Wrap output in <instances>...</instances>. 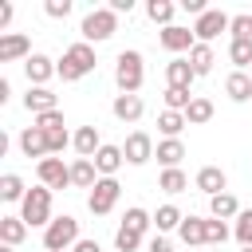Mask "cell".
Listing matches in <instances>:
<instances>
[{
    "mask_svg": "<svg viewBox=\"0 0 252 252\" xmlns=\"http://www.w3.org/2000/svg\"><path fill=\"white\" fill-rule=\"evenodd\" d=\"M154 138L146 134V130H130L126 134V142H122V158L130 161V165H146L150 158H154Z\"/></svg>",
    "mask_w": 252,
    "mask_h": 252,
    "instance_id": "cell-8",
    "label": "cell"
},
{
    "mask_svg": "<svg viewBox=\"0 0 252 252\" xmlns=\"http://www.w3.org/2000/svg\"><path fill=\"white\" fill-rule=\"evenodd\" d=\"M91 161H94V169H98L102 177H114V173L122 169V161H126V158H122V146H102Z\"/></svg>",
    "mask_w": 252,
    "mask_h": 252,
    "instance_id": "cell-20",
    "label": "cell"
},
{
    "mask_svg": "<svg viewBox=\"0 0 252 252\" xmlns=\"http://www.w3.org/2000/svg\"><path fill=\"white\" fill-rule=\"evenodd\" d=\"M228 35H232V39H252V16H248V12L232 16V24H228Z\"/></svg>",
    "mask_w": 252,
    "mask_h": 252,
    "instance_id": "cell-39",
    "label": "cell"
},
{
    "mask_svg": "<svg viewBox=\"0 0 252 252\" xmlns=\"http://www.w3.org/2000/svg\"><path fill=\"white\" fill-rule=\"evenodd\" d=\"M8 20H12V4H0V28H4Z\"/></svg>",
    "mask_w": 252,
    "mask_h": 252,
    "instance_id": "cell-48",
    "label": "cell"
},
{
    "mask_svg": "<svg viewBox=\"0 0 252 252\" xmlns=\"http://www.w3.org/2000/svg\"><path fill=\"white\" fill-rule=\"evenodd\" d=\"M213 63H217V55H213V47H209V43H197V47L189 51V67H193L197 75H209V71H213Z\"/></svg>",
    "mask_w": 252,
    "mask_h": 252,
    "instance_id": "cell-27",
    "label": "cell"
},
{
    "mask_svg": "<svg viewBox=\"0 0 252 252\" xmlns=\"http://www.w3.org/2000/svg\"><path fill=\"white\" fill-rule=\"evenodd\" d=\"M94 47L91 43H71L67 51H63V59H59V79L63 83H79L83 75H91L94 71Z\"/></svg>",
    "mask_w": 252,
    "mask_h": 252,
    "instance_id": "cell-1",
    "label": "cell"
},
{
    "mask_svg": "<svg viewBox=\"0 0 252 252\" xmlns=\"http://www.w3.org/2000/svg\"><path fill=\"white\" fill-rule=\"evenodd\" d=\"M24 236H28V224H24V217H0V240H4L8 248L24 244Z\"/></svg>",
    "mask_w": 252,
    "mask_h": 252,
    "instance_id": "cell-23",
    "label": "cell"
},
{
    "mask_svg": "<svg viewBox=\"0 0 252 252\" xmlns=\"http://www.w3.org/2000/svg\"><path fill=\"white\" fill-rule=\"evenodd\" d=\"M71 146H75V154H79V158H94V154L102 150V138H98V130H94V126H79V130H75V138H71Z\"/></svg>",
    "mask_w": 252,
    "mask_h": 252,
    "instance_id": "cell-19",
    "label": "cell"
},
{
    "mask_svg": "<svg viewBox=\"0 0 252 252\" xmlns=\"http://www.w3.org/2000/svg\"><path fill=\"white\" fill-rule=\"evenodd\" d=\"M106 8H110L114 16H122V12H130V8H134V0H110Z\"/></svg>",
    "mask_w": 252,
    "mask_h": 252,
    "instance_id": "cell-46",
    "label": "cell"
},
{
    "mask_svg": "<svg viewBox=\"0 0 252 252\" xmlns=\"http://www.w3.org/2000/svg\"><path fill=\"white\" fill-rule=\"evenodd\" d=\"M161 98H165V110H181V114H185V110H189V102H193L197 94H189L185 87H165V94H161Z\"/></svg>",
    "mask_w": 252,
    "mask_h": 252,
    "instance_id": "cell-33",
    "label": "cell"
},
{
    "mask_svg": "<svg viewBox=\"0 0 252 252\" xmlns=\"http://www.w3.org/2000/svg\"><path fill=\"white\" fill-rule=\"evenodd\" d=\"M83 236H79V220L75 217H55L47 228H43V248L47 252H67V248H75Z\"/></svg>",
    "mask_w": 252,
    "mask_h": 252,
    "instance_id": "cell-4",
    "label": "cell"
},
{
    "mask_svg": "<svg viewBox=\"0 0 252 252\" xmlns=\"http://www.w3.org/2000/svg\"><path fill=\"white\" fill-rule=\"evenodd\" d=\"M240 252H252V244H248V248H240Z\"/></svg>",
    "mask_w": 252,
    "mask_h": 252,
    "instance_id": "cell-50",
    "label": "cell"
},
{
    "mask_svg": "<svg viewBox=\"0 0 252 252\" xmlns=\"http://www.w3.org/2000/svg\"><path fill=\"white\" fill-rule=\"evenodd\" d=\"M110 110H114V118H118V122H138V118H142V110H146V102H142V94H114Z\"/></svg>",
    "mask_w": 252,
    "mask_h": 252,
    "instance_id": "cell-16",
    "label": "cell"
},
{
    "mask_svg": "<svg viewBox=\"0 0 252 252\" xmlns=\"http://www.w3.org/2000/svg\"><path fill=\"white\" fill-rule=\"evenodd\" d=\"M20 217H24V224L28 228H47L55 217H51V189L47 185H35V189H28V197L20 201Z\"/></svg>",
    "mask_w": 252,
    "mask_h": 252,
    "instance_id": "cell-2",
    "label": "cell"
},
{
    "mask_svg": "<svg viewBox=\"0 0 252 252\" xmlns=\"http://www.w3.org/2000/svg\"><path fill=\"white\" fill-rule=\"evenodd\" d=\"M43 12H47L51 20H67V16H71V0H47Z\"/></svg>",
    "mask_w": 252,
    "mask_h": 252,
    "instance_id": "cell-41",
    "label": "cell"
},
{
    "mask_svg": "<svg viewBox=\"0 0 252 252\" xmlns=\"http://www.w3.org/2000/svg\"><path fill=\"white\" fill-rule=\"evenodd\" d=\"M71 185L75 189H94L98 185V169H94L91 158H75L71 161Z\"/></svg>",
    "mask_w": 252,
    "mask_h": 252,
    "instance_id": "cell-21",
    "label": "cell"
},
{
    "mask_svg": "<svg viewBox=\"0 0 252 252\" xmlns=\"http://www.w3.org/2000/svg\"><path fill=\"white\" fill-rule=\"evenodd\" d=\"M181 8L185 12H193V16H205L209 8H205V0H181Z\"/></svg>",
    "mask_w": 252,
    "mask_h": 252,
    "instance_id": "cell-43",
    "label": "cell"
},
{
    "mask_svg": "<svg viewBox=\"0 0 252 252\" xmlns=\"http://www.w3.org/2000/svg\"><path fill=\"white\" fill-rule=\"evenodd\" d=\"M142 79H146L142 51H118V59H114V83H118V91L122 94H138Z\"/></svg>",
    "mask_w": 252,
    "mask_h": 252,
    "instance_id": "cell-3",
    "label": "cell"
},
{
    "mask_svg": "<svg viewBox=\"0 0 252 252\" xmlns=\"http://www.w3.org/2000/svg\"><path fill=\"white\" fill-rule=\"evenodd\" d=\"M224 94H228L232 102H248V98H252V75H248V71H232V75L224 79Z\"/></svg>",
    "mask_w": 252,
    "mask_h": 252,
    "instance_id": "cell-22",
    "label": "cell"
},
{
    "mask_svg": "<svg viewBox=\"0 0 252 252\" xmlns=\"http://www.w3.org/2000/svg\"><path fill=\"white\" fill-rule=\"evenodd\" d=\"M150 252H173V244H169V240H165V236L158 232V236L150 240Z\"/></svg>",
    "mask_w": 252,
    "mask_h": 252,
    "instance_id": "cell-44",
    "label": "cell"
},
{
    "mask_svg": "<svg viewBox=\"0 0 252 252\" xmlns=\"http://www.w3.org/2000/svg\"><path fill=\"white\" fill-rule=\"evenodd\" d=\"M213 110H217V106H213V102H209L205 94H197V98L189 102V110H185V118H189V126H205V122L213 118Z\"/></svg>",
    "mask_w": 252,
    "mask_h": 252,
    "instance_id": "cell-28",
    "label": "cell"
},
{
    "mask_svg": "<svg viewBox=\"0 0 252 252\" xmlns=\"http://www.w3.org/2000/svg\"><path fill=\"white\" fill-rule=\"evenodd\" d=\"M177 232H181V240H185L189 248H197V244H205V217H185Z\"/></svg>",
    "mask_w": 252,
    "mask_h": 252,
    "instance_id": "cell-26",
    "label": "cell"
},
{
    "mask_svg": "<svg viewBox=\"0 0 252 252\" xmlns=\"http://www.w3.org/2000/svg\"><path fill=\"white\" fill-rule=\"evenodd\" d=\"M24 106L32 110V118H39V114H51V110H59V98H55L47 87H28V94H24Z\"/></svg>",
    "mask_w": 252,
    "mask_h": 252,
    "instance_id": "cell-14",
    "label": "cell"
},
{
    "mask_svg": "<svg viewBox=\"0 0 252 252\" xmlns=\"http://www.w3.org/2000/svg\"><path fill=\"white\" fill-rule=\"evenodd\" d=\"M118 197H122V185H118V177H98V185L87 193V209H91L94 217H106V213L118 205Z\"/></svg>",
    "mask_w": 252,
    "mask_h": 252,
    "instance_id": "cell-6",
    "label": "cell"
},
{
    "mask_svg": "<svg viewBox=\"0 0 252 252\" xmlns=\"http://www.w3.org/2000/svg\"><path fill=\"white\" fill-rule=\"evenodd\" d=\"M232 236L240 240V248L252 244V209H240V217H236V224H232Z\"/></svg>",
    "mask_w": 252,
    "mask_h": 252,
    "instance_id": "cell-37",
    "label": "cell"
},
{
    "mask_svg": "<svg viewBox=\"0 0 252 252\" xmlns=\"http://www.w3.org/2000/svg\"><path fill=\"white\" fill-rule=\"evenodd\" d=\"M228 24H232V16H228V12H220V8H209L205 16H197V24H193V35H197V43H209V39H217L220 32H228Z\"/></svg>",
    "mask_w": 252,
    "mask_h": 252,
    "instance_id": "cell-7",
    "label": "cell"
},
{
    "mask_svg": "<svg viewBox=\"0 0 252 252\" xmlns=\"http://www.w3.org/2000/svg\"><path fill=\"white\" fill-rule=\"evenodd\" d=\"M248 75H252V67H248Z\"/></svg>",
    "mask_w": 252,
    "mask_h": 252,
    "instance_id": "cell-51",
    "label": "cell"
},
{
    "mask_svg": "<svg viewBox=\"0 0 252 252\" xmlns=\"http://www.w3.org/2000/svg\"><path fill=\"white\" fill-rule=\"evenodd\" d=\"M181 209L177 205H161L158 213H154V224H158V232H169V228H181Z\"/></svg>",
    "mask_w": 252,
    "mask_h": 252,
    "instance_id": "cell-31",
    "label": "cell"
},
{
    "mask_svg": "<svg viewBox=\"0 0 252 252\" xmlns=\"http://www.w3.org/2000/svg\"><path fill=\"white\" fill-rule=\"evenodd\" d=\"M146 16H150L154 24H161V28H169V24H173V4H169V0H150V4H146Z\"/></svg>",
    "mask_w": 252,
    "mask_h": 252,
    "instance_id": "cell-34",
    "label": "cell"
},
{
    "mask_svg": "<svg viewBox=\"0 0 252 252\" xmlns=\"http://www.w3.org/2000/svg\"><path fill=\"white\" fill-rule=\"evenodd\" d=\"M0 197H4V201H24V197H28L24 177H20V173H4V177H0Z\"/></svg>",
    "mask_w": 252,
    "mask_h": 252,
    "instance_id": "cell-30",
    "label": "cell"
},
{
    "mask_svg": "<svg viewBox=\"0 0 252 252\" xmlns=\"http://www.w3.org/2000/svg\"><path fill=\"white\" fill-rule=\"evenodd\" d=\"M71 138H75V134H67V130H55V134H47V146H51V158H55V154H63V150L71 146Z\"/></svg>",
    "mask_w": 252,
    "mask_h": 252,
    "instance_id": "cell-42",
    "label": "cell"
},
{
    "mask_svg": "<svg viewBox=\"0 0 252 252\" xmlns=\"http://www.w3.org/2000/svg\"><path fill=\"white\" fill-rule=\"evenodd\" d=\"M209 213H213L217 220H228V217H240V201H236L232 193H217V197H209Z\"/></svg>",
    "mask_w": 252,
    "mask_h": 252,
    "instance_id": "cell-24",
    "label": "cell"
},
{
    "mask_svg": "<svg viewBox=\"0 0 252 252\" xmlns=\"http://www.w3.org/2000/svg\"><path fill=\"white\" fill-rule=\"evenodd\" d=\"M154 158H158L165 169H181V158H185V142H181V138H161V142H158V150H154Z\"/></svg>",
    "mask_w": 252,
    "mask_h": 252,
    "instance_id": "cell-18",
    "label": "cell"
},
{
    "mask_svg": "<svg viewBox=\"0 0 252 252\" xmlns=\"http://www.w3.org/2000/svg\"><path fill=\"white\" fill-rule=\"evenodd\" d=\"M8 98H12V83H8V79H0V102H8Z\"/></svg>",
    "mask_w": 252,
    "mask_h": 252,
    "instance_id": "cell-47",
    "label": "cell"
},
{
    "mask_svg": "<svg viewBox=\"0 0 252 252\" xmlns=\"http://www.w3.org/2000/svg\"><path fill=\"white\" fill-rule=\"evenodd\" d=\"M79 32H83V43H102V39H110L118 32V16L110 8H91L83 16V28Z\"/></svg>",
    "mask_w": 252,
    "mask_h": 252,
    "instance_id": "cell-5",
    "label": "cell"
},
{
    "mask_svg": "<svg viewBox=\"0 0 252 252\" xmlns=\"http://www.w3.org/2000/svg\"><path fill=\"white\" fill-rule=\"evenodd\" d=\"M185 126H189V118H185L181 110H161V114H158V130H161L165 138H181Z\"/></svg>",
    "mask_w": 252,
    "mask_h": 252,
    "instance_id": "cell-25",
    "label": "cell"
},
{
    "mask_svg": "<svg viewBox=\"0 0 252 252\" xmlns=\"http://www.w3.org/2000/svg\"><path fill=\"white\" fill-rule=\"evenodd\" d=\"M228 59L236 63V71H248L252 67V39H232L228 43Z\"/></svg>",
    "mask_w": 252,
    "mask_h": 252,
    "instance_id": "cell-32",
    "label": "cell"
},
{
    "mask_svg": "<svg viewBox=\"0 0 252 252\" xmlns=\"http://www.w3.org/2000/svg\"><path fill=\"white\" fill-rule=\"evenodd\" d=\"M20 150H24V158H51V146H47V134L39 130V126H28L24 134H20Z\"/></svg>",
    "mask_w": 252,
    "mask_h": 252,
    "instance_id": "cell-15",
    "label": "cell"
},
{
    "mask_svg": "<svg viewBox=\"0 0 252 252\" xmlns=\"http://www.w3.org/2000/svg\"><path fill=\"white\" fill-rule=\"evenodd\" d=\"M122 224H126V228H134V232H146V228L154 224V217H150L146 209H138V205H130V209H126V217H122Z\"/></svg>",
    "mask_w": 252,
    "mask_h": 252,
    "instance_id": "cell-35",
    "label": "cell"
},
{
    "mask_svg": "<svg viewBox=\"0 0 252 252\" xmlns=\"http://www.w3.org/2000/svg\"><path fill=\"white\" fill-rule=\"evenodd\" d=\"M71 252H102V248H98V240H91V236H83V240H79V244H75Z\"/></svg>",
    "mask_w": 252,
    "mask_h": 252,
    "instance_id": "cell-45",
    "label": "cell"
},
{
    "mask_svg": "<svg viewBox=\"0 0 252 252\" xmlns=\"http://www.w3.org/2000/svg\"><path fill=\"white\" fill-rule=\"evenodd\" d=\"M24 75H28V83H32V87H47V79H51V75H59V63L35 51L32 59H24Z\"/></svg>",
    "mask_w": 252,
    "mask_h": 252,
    "instance_id": "cell-11",
    "label": "cell"
},
{
    "mask_svg": "<svg viewBox=\"0 0 252 252\" xmlns=\"http://www.w3.org/2000/svg\"><path fill=\"white\" fill-rule=\"evenodd\" d=\"M193 185H197L201 193H209V197L228 193V189H224V185H228V177H224V169H220V165H201V169H197V177H193Z\"/></svg>",
    "mask_w": 252,
    "mask_h": 252,
    "instance_id": "cell-13",
    "label": "cell"
},
{
    "mask_svg": "<svg viewBox=\"0 0 252 252\" xmlns=\"http://www.w3.org/2000/svg\"><path fill=\"white\" fill-rule=\"evenodd\" d=\"M224 240H228V224L217 220V217H209L205 220V244H224Z\"/></svg>",
    "mask_w": 252,
    "mask_h": 252,
    "instance_id": "cell-38",
    "label": "cell"
},
{
    "mask_svg": "<svg viewBox=\"0 0 252 252\" xmlns=\"http://www.w3.org/2000/svg\"><path fill=\"white\" fill-rule=\"evenodd\" d=\"M16 59H32V43H28V35L8 32V35H0V63H16Z\"/></svg>",
    "mask_w": 252,
    "mask_h": 252,
    "instance_id": "cell-12",
    "label": "cell"
},
{
    "mask_svg": "<svg viewBox=\"0 0 252 252\" xmlns=\"http://www.w3.org/2000/svg\"><path fill=\"white\" fill-rule=\"evenodd\" d=\"M138 244H142V232H134V228L118 224V232H114V252H134Z\"/></svg>",
    "mask_w": 252,
    "mask_h": 252,
    "instance_id": "cell-36",
    "label": "cell"
},
{
    "mask_svg": "<svg viewBox=\"0 0 252 252\" xmlns=\"http://www.w3.org/2000/svg\"><path fill=\"white\" fill-rule=\"evenodd\" d=\"M35 177H39V185H47V189H67V185H71V165H63V158H43V161L35 165Z\"/></svg>",
    "mask_w": 252,
    "mask_h": 252,
    "instance_id": "cell-9",
    "label": "cell"
},
{
    "mask_svg": "<svg viewBox=\"0 0 252 252\" xmlns=\"http://www.w3.org/2000/svg\"><path fill=\"white\" fill-rule=\"evenodd\" d=\"M158 189H165V193H185V189H189V177H185V169H161V177H158Z\"/></svg>",
    "mask_w": 252,
    "mask_h": 252,
    "instance_id": "cell-29",
    "label": "cell"
},
{
    "mask_svg": "<svg viewBox=\"0 0 252 252\" xmlns=\"http://www.w3.org/2000/svg\"><path fill=\"white\" fill-rule=\"evenodd\" d=\"M193 79H197V71L189 67V59H181V55H177V59H169V63H165V87H185V91H189V87H193Z\"/></svg>",
    "mask_w": 252,
    "mask_h": 252,
    "instance_id": "cell-17",
    "label": "cell"
},
{
    "mask_svg": "<svg viewBox=\"0 0 252 252\" xmlns=\"http://www.w3.org/2000/svg\"><path fill=\"white\" fill-rule=\"evenodd\" d=\"M35 126H39L43 134H55V130H63V110H51V114H39V118H35Z\"/></svg>",
    "mask_w": 252,
    "mask_h": 252,
    "instance_id": "cell-40",
    "label": "cell"
},
{
    "mask_svg": "<svg viewBox=\"0 0 252 252\" xmlns=\"http://www.w3.org/2000/svg\"><path fill=\"white\" fill-rule=\"evenodd\" d=\"M158 43L165 47V51H193L197 47V35H193V28H181V24H169V28H161L158 32Z\"/></svg>",
    "mask_w": 252,
    "mask_h": 252,
    "instance_id": "cell-10",
    "label": "cell"
},
{
    "mask_svg": "<svg viewBox=\"0 0 252 252\" xmlns=\"http://www.w3.org/2000/svg\"><path fill=\"white\" fill-rule=\"evenodd\" d=\"M0 252H16V248H8V244H0Z\"/></svg>",
    "mask_w": 252,
    "mask_h": 252,
    "instance_id": "cell-49",
    "label": "cell"
}]
</instances>
